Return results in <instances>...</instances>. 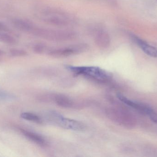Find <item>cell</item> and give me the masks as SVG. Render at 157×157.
Segmentation results:
<instances>
[{
    "mask_svg": "<svg viewBox=\"0 0 157 157\" xmlns=\"http://www.w3.org/2000/svg\"><path fill=\"white\" fill-rule=\"evenodd\" d=\"M67 69L75 74L84 76L88 79L100 84L109 83L111 80L110 73L98 67L67 65Z\"/></svg>",
    "mask_w": 157,
    "mask_h": 157,
    "instance_id": "cell-1",
    "label": "cell"
},
{
    "mask_svg": "<svg viewBox=\"0 0 157 157\" xmlns=\"http://www.w3.org/2000/svg\"><path fill=\"white\" fill-rule=\"evenodd\" d=\"M29 32L41 38L52 41H67L72 40L77 37V34L71 30L43 28L34 25Z\"/></svg>",
    "mask_w": 157,
    "mask_h": 157,
    "instance_id": "cell-2",
    "label": "cell"
},
{
    "mask_svg": "<svg viewBox=\"0 0 157 157\" xmlns=\"http://www.w3.org/2000/svg\"><path fill=\"white\" fill-rule=\"evenodd\" d=\"M44 22L56 26L66 27L74 24L75 19L68 13L53 8H48L43 12Z\"/></svg>",
    "mask_w": 157,
    "mask_h": 157,
    "instance_id": "cell-3",
    "label": "cell"
},
{
    "mask_svg": "<svg viewBox=\"0 0 157 157\" xmlns=\"http://www.w3.org/2000/svg\"><path fill=\"white\" fill-rule=\"evenodd\" d=\"M48 120L51 123L69 130L80 131H84L86 128L85 125L80 122L64 118L59 113L54 112L49 113Z\"/></svg>",
    "mask_w": 157,
    "mask_h": 157,
    "instance_id": "cell-4",
    "label": "cell"
},
{
    "mask_svg": "<svg viewBox=\"0 0 157 157\" xmlns=\"http://www.w3.org/2000/svg\"><path fill=\"white\" fill-rule=\"evenodd\" d=\"M89 46L86 43H78L66 48L53 49L48 51V54L55 58L66 57L86 52Z\"/></svg>",
    "mask_w": 157,
    "mask_h": 157,
    "instance_id": "cell-5",
    "label": "cell"
},
{
    "mask_svg": "<svg viewBox=\"0 0 157 157\" xmlns=\"http://www.w3.org/2000/svg\"><path fill=\"white\" fill-rule=\"evenodd\" d=\"M105 114L109 120L125 126L130 124V118L126 112L121 109L108 108L105 110Z\"/></svg>",
    "mask_w": 157,
    "mask_h": 157,
    "instance_id": "cell-6",
    "label": "cell"
},
{
    "mask_svg": "<svg viewBox=\"0 0 157 157\" xmlns=\"http://www.w3.org/2000/svg\"><path fill=\"white\" fill-rule=\"evenodd\" d=\"M94 41L97 46L100 49H107L111 43L109 34L102 29H98L94 32Z\"/></svg>",
    "mask_w": 157,
    "mask_h": 157,
    "instance_id": "cell-7",
    "label": "cell"
},
{
    "mask_svg": "<svg viewBox=\"0 0 157 157\" xmlns=\"http://www.w3.org/2000/svg\"><path fill=\"white\" fill-rule=\"evenodd\" d=\"M117 97L122 102H123L126 105H128L129 107H132L136 110L140 111V112H144L146 114H148L150 112L153 110V109L147 106L146 104L141 102H135L128 99L121 94H119L117 95Z\"/></svg>",
    "mask_w": 157,
    "mask_h": 157,
    "instance_id": "cell-8",
    "label": "cell"
},
{
    "mask_svg": "<svg viewBox=\"0 0 157 157\" xmlns=\"http://www.w3.org/2000/svg\"><path fill=\"white\" fill-rule=\"evenodd\" d=\"M134 41L141 48L143 51L149 56L157 58V48L151 46L135 36H132Z\"/></svg>",
    "mask_w": 157,
    "mask_h": 157,
    "instance_id": "cell-9",
    "label": "cell"
},
{
    "mask_svg": "<svg viewBox=\"0 0 157 157\" xmlns=\"http://www.w3.org/2000/svg\"><path fill=\"white\" fill-rule=\"evenodd\" d=\"M52 100L60 107L66 108H71L75 107L72 100L63 95H55L52 96Z\"/></svg>",
    "mask_w": 157,
    "mask_h": 157,
    "instance_id": "cell-10",
    "label": "cell"
},
{
    "mask_svg": "<svg viewBox=\"0 0 157 157\" xmlns=\"http://www.w3.org/2000/svg\"><path fill=\"white\" fill-rule=\"evenodd\" d=\"M20 131L24 136L38 145L41 147H45L47 145L46 140L40 135L25 129H20Z\"/></svg>",
    "mask_w": 157,
    "mask_h": 157,
    "instance_id": "cell-11",
    "label": "cell"
},
{
    "mask_svg": "<svg viewBox=\"0 0 157 157\" xmlns=\"http://www.w3.org/2000/svg\"><path fill=\"white\" fill-rule=\"evenodd\" d=\"M21 117L24 120L33 122L38 124L43 123L42 119L36 114L31 112H25L21 113Z\"/></svg>",
    "mask_w": 157,
    "mask_h": 157,
    "instance_id": "cell-12",
    "label": "cell"
},
{
    "mask_svg": "<svg viewBox=\"0 0 157 157\" xmlns=\"http://www.w3.org/2000/svg\"><path fill=\"white\" fill-rule=\"evenodd\" d=\"M16 99V97L14 95L0 89V101H12L15 100Z\"/></svg>",
    "mask_w": 157,
    "mask_h": 157,
    "instance_id": "cell-13",
    "label": "cell"
},
{
    "mask_svg": "<svg viewBox=\"0 0 157 157\" xmlns=\"http://www.w3.org/2000/svg\"><path fill=\"white\" fill-rule=\"evenodd\" d=\"M0 41L8 44H13L16 41L15 39L12 36L1 32H0Z\"/></svg>",
    "mask_w": 157,
    "mask_h": 157,
    "instance_id": "cell-14",
    "label": "cell"
},
{
    "mask_svg": "<svg viewBox=\"0 0 157 157\" xmlns=\"http://www.w3.org/2000/svg\"><path fill=\"white\" fill-rule=\"evenodd\" d=\"M48 50V47L43 44H37L34 47V51L37 53L41 54Z\"/></svg>",
    "mask_w": 157,
    "mask_h": 157,
    "instance_id": "cell-15",
    "label": "cell"
},
{
    "mask_svg": "<svg viewBox=\"0 0 157 157\" xmlns=\"http://www.w3.org/2000/svg\"><path fill=\"white\" fill-rule=\"evenodd\" d=\"M11 54L15 56H23L25 55L26 52L22 50L14 49L11 51Z\"/></svg>",
    "mask_w": 157,
    "mask_h": 157,
    "instance_id": "cell-16",
    "label": "cell"
},
{
    "mask_svg": "<svg viewBox=\"0 0 157 157\" xmlns=\"http://www.w3.org/2000/svg\"><path fill=\"white\" fill-rule=\"evenodd\" d=\"M150 119L153 122L157 124V113L154 110L148 114Z\"/></svg>",
    "mask_w": 157,
    "mask_h": 157,
    "instance_id": "cell-17",
    "label": "cell"
},
{
    "mask_svg": "<svg viewBox=\"0 0 157 157\" xmlns=\"http://www.w3.org/2000/svg\"><path fill=\"white\" fill-rule=\"evenodd\" d=\"M6 29V27L2 24L0 23V30H5Z\"/></svg>",
    "mask_w": 157,
    "mask_h": 157,
    "instance_id": "cell-18",
    "label": "cell"
}]
</instances>
